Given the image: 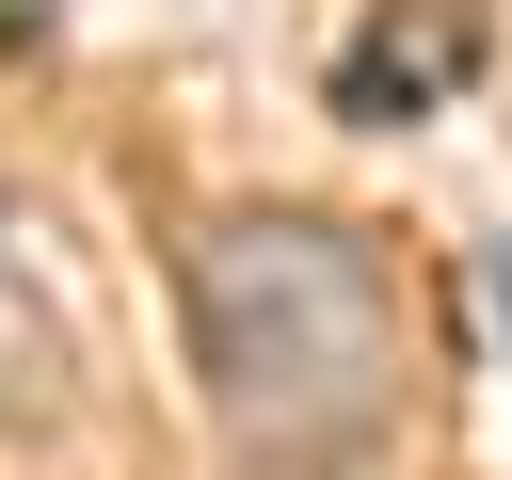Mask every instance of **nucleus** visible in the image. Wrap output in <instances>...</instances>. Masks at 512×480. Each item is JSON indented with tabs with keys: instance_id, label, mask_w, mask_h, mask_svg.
<instances>
[{
	"instance_id": "1",
	"label": "nucleus",
	"mask_w": 512,
	"mask_h": 480,
	"mask_svg": "<svg viewBox=\"0 0 512 480\" xmlns=\"http://www.w3.org/2000/svg\"><path fill=\"white\" fill-rule=\"evenodd\" d=\"M192 368L256 480H352L416 416L400 256L336 208H224L192 240Z\"/></svg>"
},
{
	"instance_id": "2",
	"label": "nucleus",
	"mask_w": 512,
	"mask_h": 480,
	"mask_svg": "<svg viewBox=\"0 0 512 480\" xmlns=\"http://www.w3.org/2000/svg\"><path fill=\"white\" fill-rule=\"evenodd\" d=\"M480 80V16L464 0H384L352 48H336V112L352 128H416V112H448Z\"/></svg>"
},
{
	"instance_id": "3",
	"label": "nucleus",
	"mask_w": 512,
	"mask_h": 480,
	"mask_svg": "<svg viewBox=\"0 0 512 480\" xmlns=\"http://www.w3.org/2000/svg\"><path fill=\"white\" fill-rule=\"evenodd\" d=\"M64 400H80V320H64L32 208L0 192V432H64Z\"/></svg>"
},
{
	"instance_id": "4",
	"label": "nucleus",
	"mask_w": 512,
	"mask_h": 480,
	"mask_svg": "<svg viewBox=\"0 0 512 480\" xmlns=\"http://www.w3.org/2000/svg\"><path fill=\"white\" fill-rule=\"evenodd\" d=\"M480 304H496V352H512V240L480 256Z\"/></svg>"
}]
</instances>
